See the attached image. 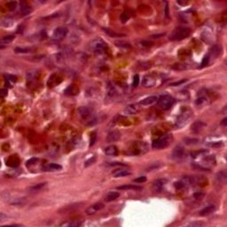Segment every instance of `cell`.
<instances>
[{
  "label": "cell",
  "instance_id": "cell-52",
  "mask_svg": "<svg viewBox=\"0 0 227 227\" xmlns=\"http://www.w3.org/2000/svg\"><path fill=\"white\" fill-rule=\"evenodd\" d=\"M96 138H97L96 132H93V133H92V136H91V143H90V146H92L93 145H94Z\"/></svg>",
  "mask_w": 227,
  "mask_h": 227
},
{
  "label": "cell",
  "instance_id": "cell-25",
  "mask_svg": "<svg viewBox=\"0 0 227 227\" xmlns=\"http://www.w3.org/2000/svg\"><path fill=\"white\" fill-rule=\"evenodd\" d=\"M157 100H158V97H156V96H150V97H147V98H145L144 100H142L139 104L142 105V106H149V105H153L155 102H157Z\"/></svg>",
  "mask_w": 227,
  "mask_h": 227
},
{
  "label": "cell",
  "instance_id": "cell-29",
  "mask_svg": "<svg viewBox=\"0 0 227 227\" xmlns=\"http://www.w3.org/2000/svg\"><path fill=\"white\" fill-rule=\"evenodd\" d=\"M120 196V194L119 193H117V192H110V193H108L106 197H105V201H107V202H111V201H115L116 199H118Z\"/></svg>",
  "mask_w": 227,
  "mask_h": 227
},
{
  "label": "cell",
  "instance_id": "cell-27",
  "mask_svg": "<svg viewBox=\"0 0 227 227\" xmlns=\"http://www.w3.org/2000/svg\"><path fill=\"white\" fill-rule=\"evenodd\" d=\"M105 154L108 156H116L118 155V148L115 145H109L105 149Z\"/></svg>",
  "mask_w": 227,
  "mask_h": 227
},
{
  "label": "cell",
  "instance_id": "cell-8",
  "mask_svg": "<svg viewBox=\"0 0 227 227\" xmlns=\"http://www.w3.org/2000/svg\"><path fill=\"white\" fill-rule=\"evenodd\" d=\"M156 82H157L156 76L154 74H150V75H147L145 76L143 82H142V85L145 88H151V87L155 86L156 84Z\"/></svg>",
  "mask_w": 227,
  "mask_h": 227
},
{
  "label": "cell",
  "instance_id": "cell-24",
  "mask_svg": "<svg viewBox=\"0 0 227 227\" xmlns=\"http://www.w3.org/2000/svg\"><path fill=\"white\" fill-rule=\"evenodd\" d=\"M32 12V8L26 3V2H21V10H20V13L22 16H26L28 14H30Z\"/></svg>",
  "mask_w": 227,
  "mask_h": 227
},
{
  "label": "cell",
  "instance_id": "cell-44",
  "mask_svg": "<svg viewBox=\"0 0 227 227\" xmlns=\"http://www.w3.org/2000/svg\"><path fill=\"white\" fill-rule=\"evenodd\" d=\"M5 80L7 81V82H16V76L15 75H5Z\"/></svg>",
  "mask_w": 227,
  "mask_h": 227
},
{
  "label": "cell",
  "instance_id": "cell-49",
  "mask_svg": "<svg viewBox=\"0 0 227 227\" xmlns=\"http://www.w3.org/2000/svg\"><path fill=\"white\" fill-rule=\"evenodd\" d=\"M108 166H111V167H115V166H118V167H126V164H124V163H121V162H108L107 163Z\"/></svg>",
  "mask_w": 227,
  "mask_h": 227
},
{
  "label": "cell",
  "instance_id": "cell-16",
  "mask_svg": "<svg viewBox=\"0 0 227 227\" xmlns=\"http://www.w3.org/2000/svg\"><path fill=\"white\" fill-rule=\"evenodd\" d=\"M120 138H121V133L118 131H110L108 133V135L107 136L106 140L107 143H113V142L119 140Z\"/></svg>",
  "mask_w": 227,
  "mask_h": 227
},
{
  "label": "cell",
  "instance_id": "cell-50",
  "mask_svg": "<svg viewBox=\"0 0 227 227\" xmlns=\"http://www.w3.org/2000/svg\"><path fill=\"white\" fill-rule=\"evenodd\" d=\"M138 83H139V76H138V75H135L134 77H133V86L134 87H137L138 85Z\"/></svg>",
  "mask_w": 227,
  "mask_h": 227
},
{
  "label": "cell",
  "instance_id": "cell-12",
  "mask_svg": "<svg viewBox=\"0 0 227 227\" xmlns=\"http://www.w3.org/2000/svg\"><path fill=\"white\" fill-rule=\"evenodd\" d=\"M216 181L218 185L225 186L227 181V173L225 170H221L216 175Z\"/></svg>",
  "mask_w": 227,
  "mask_h": 227
},
{
  "label": "cell",
  "instance_id": "cell-51",
  "mask_svg": "<svg viewBox=\"0 0 227 227\" xmlns=\"http://www.w3.org/2000/svg\"><path fill=\"white\" fill-rule=\"evenodd\" d=\"M204 196H205V194H204V193H196V194H194V197L196 200H201Z\"/></svg>",
  "mask_w": 227,
  "mask_h": 227
},
{
  "label": "cell",
  "instance_id": "cell-55",
  "mask_svg": "<svg viewBox=\"0 0 227 227\" xmlns=\"http://www.w3.org/2000/svg\"><path fill=\"white\" fill-rule=\"evenodd\" d=\"M222 145L221 142H214V143H210L209 145L210 146H213V147H217V146H220Z\"/></svg>",
  "mask_w": 227,
  "mask_h": 227
},
{
  "label": "cell",
  "instance_id": "cell-21",
  "mask_svg": "<svg viewBox=\"0 0 227 227\" xmlns=\"http://www.w3.org/2000/svg\"><path fill=\"white\" fill-rule=\"evenodd\" d=\"M116 95H117V92H116L115 88L112 85H108V89H107V96H106V101L113 100V99H115Z\"/></svg>",
  "mask_w": 227,
  "mask_h": 227
},
{
  "label": "cell",
  "instance_id": "cell-53",
  "mask_svg": "<svg viewBox=\"0 0 227 227\" xmlns=\"http://www.w3.org/2000/svg\"><path fill=\"white\" fill-rule=\"evenodd\" d=\"M7 93H8L7 89H1V91H0V96H1V98H5V96H7Z\"/></svg>",
  "mask_w": 227,
  "mask_h": 227
},
{
  "label": "cell",
  "instance_id": "cell-19",
  "mask_svg": "<svg viewBox=\"0 0 227 227\" xmlns=\"http://www.w3.org/2000/svg\"><path fill=\"white\" fill-rule=\"evenodd\" d=\"M81 205H83V203H75V204H72V205H68V206H66L65 208H62L59 212L62 213V214L70 213V212L76 210L77 208H79L81 207Z\"/></svg>",
  "mask_w": 227,
  "mask_h": 227
},
{
  "label": "cell",
  "instance_id": "cell-15",
  "mask_svg": "<svg viewBox=\"0 0 227 227\" xmlns=\"http://www.w3.org/2000/svg\"><path fill=\"white\" fill-rule=\"evenodd\" d=\"M46 186H47V183H39V184L30 186L28 191L30 194H36V193H39L43 190H44L46 188Z\"/></svg>",
  "mask_w": 227,
  "mask_h": 227
},
{
  "label": "cell",
  "instance_id": "cell-9",
  "mask_svg": "<svg viewBox=\"0 0 227 227\" xmlns=\"http://www.w3.org/2000/svg\"><path fill=\"white\" fill-rule=\"evenodd\" d=\"M186 155L185 153V149L180 146V145H177L176 146L175 148L173 149L172 151V154H171V158L175 161H179L181 159L184 158V156Z\"/></svg>",
  "mask_w": 227,
  "mask_h": 227
},
{
  "label": "cell",
  "instance_id": "cell-5",
  "mask_svg": "<svg viewBox=\"0 0 227 227\" xmlns=\"http://www.w3.org/2000/svg\"><path fill=\"white\" fill-rule=\"evenodd\" d=\"M174 103H175V100L171 96H169V95L161 96L160 98H158V100H157V104L159 107L163 110H169L174 105Z\"/></svg>",
  "mask_w": 227,
  "mask_h": 227
},
{
  "label": "cell",
  "instance_id": "cell-4",
  "mask_svg": "<svg viewBox=\"0 0 227 227\" xmlns=\"http://www.w3.org/2000/svg\"><path fill=\"white\" fill-rule=\"evenodd\" d=\"M173 140V137L171 134H166L162 136L161 138H159L158 139L155 140L153 142V148L155 149H162L167 147L170 144Z\"/></svg>",
  "mask_w": 227,
  "mask_h": 227
},
{
  "label": "cell",
  "instance_id": "cell-23",
  "mask_svg": "<svg viewBox=\"0 0 227 227\" xmlns=\"http://www.w3.org/2000/svg\"><path fill=\"white\" fill-rule=\"evenodd\" d=\"M61 82V77L59 76L56 74H53V75H51V77H50V79L48 81V86L49 87H53V86L59 84Z\"/></svg>",
  "mask_w": 227,
  "mask_h": 227
},
{
  "label": "cell",
  "instance_id": "cell-45",
  "mask_svg": "<svg viewBox=\"0 0 227 227\" xmlns=\"http://www.w3.org/2000/svg\"><path fill=\"white\" fill-rule=\"evenodd\" d=\"M199 140L197 138H186V144L187 145H196L198 144Z\"/></svg>",
  "mask_w": 227,
  "mask_h": 227
},
{
  "label": "cell",
  "instance_id": "cell-20",
  "mask_svg": "<svg viewBox=\"0 0 227 227\" xmlns=\"http://www.w3.org/2000/svg\"><path fill=\"white\" fill-rule=\"evenodd\" d=\"M6 164L9 167L15 168L20 164V159L17 155H11L8 157V159H6Z\"/></svg>",
  "mask_w": 227,
  "mask_h": 227
},
{
  "label": "cell",
  "instance_id": "cell-30",
  "mask_svg": "<svg viewBox=\"0 0 227 227\" xmlns=\"http://www.w3.org/2000/svg\"><path fill=\"white\" fill-rule=\"evenodd\" d=\"M131 171L126 170V169H116L113 172V175L114 177H123V176H126L131 175Z\"/></svg>",
  "mask_w": 227,
  "mask_h": 227
},
{
  "label": "cell",
  "instance_id": "cell-40",
  "mask_svg": "<svg viewBox=\"0 0 227 227\" xmlns=\"http://www.w3.org/2000/svg\"><path fill=\"white\" fill-rule=\"evenodd\" d=\"M115 44L120 48H130L131 47V44L129 43H127V42L116 41L115 42Z\"/></svg>",
  "mask_w": 227,
  "mask_h": 227
},
{
  "label": "cell",
  "instance_id": "cell-14",
  "mask_svg": "<svg viewBox=\"0 0 227 227\" xmlns=\"http://www.w3.org/2000/svg\"><path fill=\"white\" fill-rule=\"evenodd\" d=\"M167 183V180L165 178H159L156 179L155 182L153 183V190L155 192H160L162 190V188Z\"/></svg>",
  "mask_w": 227,
  "mask_h": 227
},
{
  "label": "cell",
  "instance_id": "cell-42",
  "mask_svg": "<svg viewBox=\"0 0 227 227\" xmlns=\"http://www.w3.org/2000/svg\"><path fill=\"white\" fill-rule=\"evenodd\" d=\"M95 162H96V156H93V157H91L89 160H87L85 162L84 167H89V166L93 165V163H95Z\"/></svg>",
  "mask_w": 227,
  "mask_h": 227
},
{
  "label": "cell",
  "instance_id": "cell-56",
  "mask_svg": "<svg viewBox=\"0 0 227 227\" xmlns=\"http://www.w3.org/2000/svg\"><path fill=\"white\" fill-rule=\"evenodd\" d=\"M204 225L203 223H198V222H197V223H192L190 225H191V226H194V225H199V226H200V225Z\"/></svg>",
  "mask_w": 227,
  "mask_h": 227
},
{
  "label": "cell",
  "instance_id": "cell-38",
  "mask_svg": "<svg viewBox=\"0 0 227 227\" xmlns=\"http://www.w3.org/2000/svg\"><path fill=\"white\" fill-rule=\"evenodd\" d=\"M14 52L17 53H29L31 52V49L29 47H16Z\"/></svg>",
  "mask_w": 227,
  "mask_h": 227
},
{
  "label": "cell",
  "instance_id": "cell-13",
  "mask_svg": "<svg viewBox=\"0 0 227 227\" xmlns=\"http://www.w3.org/2000/svg\"><path fill=\"white\" fill-rule=\"evenodd\" d=\"M206 125L207 124L205 123H203L202 121H198V122H195V123L192 124L191 131L194 133H200L201 131H203V129L206 127Z\"/></svg>",
  "mask_w": 227,
  "mask_h": 227
},
{
  "label": "cell",
  "instance_id": "cell-46",
  "mask_svg": "<svg viewBox=\"0 0 227 227\" xmlns=\"http://www.w3.org/2000/svg\"><path fill=\"white\" fill-rule=\"evenodd\" d=\"M146 181V177L145 176H138V177H137V178H135L134 180H133V182H135V183H144V182H145Z\"/></svg>",
  "mask_w": 227,
  "mask_h": 227
},
{
  "label": "cell",
  "instance_id": "cell-39",
  "mask_svg": "<svg viewBox=\"0 0 227 227\" xmlns=\"http://www.w3.org/2000/svg\"><path fill=\"white\" fill-rule=\"evenodd\" d=\"M6 6L10 11H14L17 7V2L15 1H10L6 3Z\"/></svg>",
  "mask_w": 227,
  "mask_h": 227
},
{
  "label": "cell",
  "instance_id": "cell-54",
  "mask_svg": "<svg viewBox=\"0 0 227 227\" xmlns=\"http://www.w3.org/2000/svg\"><path fill=\"white\" fill-rule=\"evenodd\" d=\"M186 80H182V81H179V82H176V83H171L170 85H171V86H176V85H179V84L186 83Z\"/></svg>",
  "mask_w": 227,
  "mask_h": 227
},
{
  "label": "cell",
  "instance_id": "cell-48",
  "mask_svg": "<svg viewBox=\"0 0 227 227\" xmlns=\"http://www.w3.org/2000/svg\"><path fill=\"white\" fill-rule=\"evenodd\" d=\"M208 61H209V58H208V55H206V56L203 58L202 61H201V68H203V67L207 66V65L208 64Z\"/></svg>",
  "mask_w": 227,
  "mask_h": 227
},
{
  "label": "cell",
  "instance_id": "cell-31",
  "mask_svg": "<svg viewBox=\"0 0 227 227\" xmlns=\"http://www.w3.org/2000/svg\"><path fill=\"white\" fill-rule=\"evenodd\" d=\"M82 225V221L80 220H72V221H68V222H65L62 223L61 226H67V227H77L80 226Z\"/></svg>",
  "mask_w": 227,
  "mask_h": 227
},
{
  "label": "cell",
  "instance_id": "cell-17",
  "mask_svg": "<svg viewBox=\"0 0 227 227\" xmlns=\"http://www.w3.org/2000/svg\"><path fill=\"white\" fill-rule=\"evenodd\" d=\"M138 111H139V105L138 104H131L125 107L124 113L125 114H135Z\"/></svg>",
  "mask_w": 227,
  "mask_h": 227
},
{
  "label": "cell",
  "instance_id": "cell-11",
  "mask_svg": "<svg viewBox=\"0 0 227 227\" xmlns=\"http://www.w3.org/2000/svg\"><path fill=\"white\" fill-rule=\"evenodd\" d=\"M104 207H105L104 206V204L103 203H101V202L95 203V204H93V205H92L90 208H87L86 214H87L88 216L93 215V214H95L96 212H98V211H100V210H101L102 208H104Z\"/></svg>",
  "mask_w": 227,
  "mask_h": 227
},
{
  "label": "cell",
  "instance_id": "cell-7",
  "mask_svg": "<svg viewBox=\"0 0 227 227\" xmlns=\"http://www.w3.org/2000/svg\"><path fill=\"white\" fill-rule=\"evenodd\" d=\"M68 30L67 28L65 27H58L57 29H55L52 34V37L54 38V40L56 41H61L62 39H64L66 37V36L68 35Z\"/></svg>",
  "mask_w": 227,
  "mask_h": 227
},
{
  "label": "cell",
  "instance_id": "cell-35",
  "mask_svg": "<svg viewBox=\"0 0 227 227\" xmlns=\"http://www.w3.org/2000/svg\"><path fill=\"white\" fill-rule=\"evenodd\" d=\"M221 53V47H219L218 45H214L211 49L209 54L208 56H214L215 58H217V56Z\"/></svg>",
  "mask_w": 227,
  "mask_h": 227
},
{
  "label": "cell",
  "instance_id": "cell-43",
  "mask_svg": "<svg viewBox=\"0 0 227 227\" xmlns=\"http://www.w3.org/2000/svg\"><path fill=\"white\" fill-rule=\"evenodd\" d=\"M38 162V158H31L27 162H26V166L27 167H30V166L34 165L35 163H37Z\"/></svg>",
  "mask_w": 227,
  "mask_h": 227
},
{
  "label": "cell",
  "instance_id": "cell-2",
  "mask_svg": "<svg viewBox=\"0 0 227 227\" xmlns=\"http://www.w3.org/2000/svg\"><path fill=\"white\" fill-rule=\"evenodd\" d=\"M78 113L81 116V118L86 121L89 125H94L96 118L94 117L92 110L88 107H81L78 108Z\"/></svg>",
  "mask_w": 227,
  "mask_h": 227
},
{
  "label": "cell",
  "instance_id": "cell-1",
  "mask_svg": "<svg viewBox=\"0 0 227 227\" xmlns=\"http://www.w3.org/2000/svg\"><path fill=\"white\" fill-rule=\"evenodd\" d=\"M190 34H191V30L189 28H185V27L176 28L172 31V33L169 37V39L170 41H180L188 37Z\"/></svg>",
  "mask_w": 227,
  "mask_h": 227
},
{
  "label": "cell",
  "instance_id": "cell-36",
  "mask_svg": "<svg viewBox=\"0 0 227 227\" xmlns=\"http://www.w3.org/2000/svg\"><path fill=\"white\" fill-rule=\"evenodd\" d=\"M15 38V36L14 35H8V36H5L2 39H1V44H9L11 42H12Z\"/></svg>",
  "mask_w": 227,
  "mask_h": 227
},
{
  "label": "cell",
  "instance_id": "cell-34",
  "mask_svg": "<svg viewBox=\"0 0 227 227\" xmlns=\"http://www.w3.org/2000/svg\"><path fill=\"white\" fill-rule=\"evenodd\" d=\"M78 92H79V89L75 84H72V85H70L69 87L67 88V90L65 91V93L68 94V95H75V94L78 93Z\"/></svg>",
  "mask_w": 227,
  "mask_h": 227
},
{
  "label": "cell",
  "instance_id": "cell-10",
  "mask_svg": "<svg viewBox=\"0 0 227 227\" xmlns=\"http://www.w3.org/2000/svg\"><path fill=\"white\" fill-rule=\"evenodd\" d=\"M132 154L133 155H139V154H144L146 151V145L144 143H135L132 147Z\"/></svg>",
  "mask_w": 227,
  "mask_h": 227
},
{
  "label": "cell",
  "instance_id": "cell-57",
  "mask_svg": "<svg viewBox=\"0 0 227 227\" xmlns=\"http://www.w3.org/2000/svg\"><path fill=\"white\" fill-rule=\"evenodd\" d=\"M165 14H166V16H167V17H169V7H168V4H166Z\"/></svg>",
  "mask_w": 227,
  "mask_h": 227
},
{
  "label": "cell",
  "instance_id": "cell-41",
  "mask_svg": "<svg viewBox=\"0 0 227 227\" xmlns=\"http://www.w3.org/2000/svg\"><path fill=\"white\" fill-rule=\"evenodd\" d=\"M25 203V200L23 198H19V199H14L12 202H11L12 205H23Z\"/></svg>",
  "mask_w": 227,
  "mask_h": 227
},
{
  "label": "cell",
  "instance_id": "cell-37",
  "mask_svg": "<svg viewBox=\"0 0 227 227\" xmlns=\"http://www.w3.org/2000/svg\"><path fill=\"white\" fill-rule=\"evenodd\" d=\"M12 19L10 17H5L4 19H2L1 21V25L3 27H10L12 25Z\"/></svg>",
  "mask_w": 227,
  "mask_h": 227
},
{
  "label": "cell",
  "instance_id": "cell-18",
  "mask_svg": "<svg viewBox=\"0 0 227 227\" xmlns=\"http://www.w3.org/2000/svg\"><path fill=\"white\" fill-rule=\"evenodd\" d=\"M215 210H216V206L214 204H209V205L205 207L204 208H202L199 212V215L201 216V217H206V216L210 215L211 213H213Z\"/></svg>",
  "mask_w": 227,
  "mask_h": 227
},
{
  "label": "cell",
  "instance_id": "cell-28",
  "mask_svg": "<svg viewBox=\"0 0 227 227\" xmlns=\"http://www.w3.org/2000/svg\"><path fill=\"white\" fill-rule=\"evenodd\" d=\"M102 30L109 37H124L125 35L124 34H121V33H117L115 31H113L111 29H108V28H103Z\"/></svg>",
  "mask_w": 227,
  "mask_h": 227
},
{
  "label": "cell",
  "instance_id": "cell-47",
  "mask_svg": "<svg viewBox=\"0 0 227 227\" xmlns=\"http://www.w3.org/2000/svg\"><path fill=\"white\" fill-rule=\"evenodd\" d=\"M129 18H130V16L126 13V12H124L122 15H121V17H120V19H121V21L123 23H125L126 21L129 20Z\"/></svg>",
  "mask_w": 227,
  "mask_h": 227
},
{
  "label": "cell",
  "instance_id": "cell-3",
  "mask_svg": "<svg viewBox=\"0 0 227 227\" xmlns=\"http://www.w3.org/2000/svg\"><path fill=\"white\" fill-rule=\"evenodd\" d=\"M89 47L93 52H96V53H103L107 49V44L105 43L103 39H101L100 37L93 39V41L90 43Z\"/></svg>",
  "mask_w": 227,
  "mask_h": 227
},
{
  "label": "cell",
  "instance_id": "cell-22",
  "mask_svg": "<svg viewBox=\"0 0 227 227\" xmlns=\"http://www.w3.org/2000/svg\"><path fill=\"white\" fill-rule=\"evenodd\" d=\"M62 169V166L57 163H49L43 167L44 171H58Z\"/></svg>",
  "mask_w": 227,
  "mask_h": 227
},
{
  "label": "cell",
  "instance_id": "cell-33",
  "mask_svg": "<svg viewBox=\"0 0 227 227\" xmlns=\"http://www.w3.org/2000/svg\"><path fill=\"white\" fill-rule=\"evenodd\" d=\"M38 76H39V72L37 70H32L27 74V78H28V81L30 82L35 81L37 78H38Z\"/></svg>",
  "mask_w": 227,
  "mask_h": 227
},
{
  "label": "cell",
  "instance_id": "cell-26",
  "mask_svg": "<svg viewBox=\"0 0 227 227\" xmlns=\"http://www.w3.org/2000/svg\"><path fill=\"white\" fill-rule=\"evenodd\" d=\"M118 190H131V191H141L143 189L142 186H137V185H124V186H118Z\"/></svg>",
  "mask_w": 227,
  "mask_h": 227
},
{
  "label": "cell",
  "instance_id": "cell-6",
  "mask_svg": "<svg viewBox=\"0 0 227 227\" xmlns=\"http://www.w3.org/2000/svg\"><path fill=\"white\" fill-rule=\"evenodd\" d=\"M192 111L189 110V109H185L183 112H181L180 114L177 116L176 118V126L177 127H182L184 125H186V123L188 122V120L191 118L192 116Z\"/></svg>",
  "mask_w": 227,
  "mask_h": 227
},
{
  "label": "cell",
  "instance_id": "cell-32",
  "mask_svg": "<svg viewBox=\"0 0 227 227\" xmlns=\"http://www.w3.org/2000/svg\"><path fill=\"white\" fill-rule=\"evenodd\" d=\"M208 97H206V95H200L199 98H197V100H195V105L199 107H202L208 103Z\"/></svg>",
  "mask_w": 227,
  "mask_h": 227
},
{
  "label": "cell",
  "instance_id": "cell-58",
  "mask_svg": "<svg viewBox=\"0 0 227 227\" xmlns=\"http://www.w3.org/2000/svg\"><path fill=\"white\" fill-rule=\"evenodd\" d=\"M222 125H224V126H226L227 125V118H225L223 121H222V123H221Z\"/></svg>",
  "mask_w": 227,
  "mask_h": 227
}]
</instances>
